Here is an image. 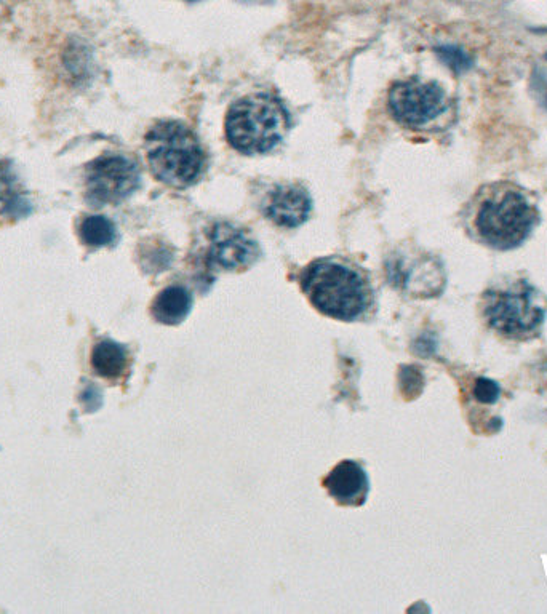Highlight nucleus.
<instances>
[{
  "label": "nucleus",
  "mask_w": 547,
  "mask_h": 614,
  "mask_svg": "<svg viewBox=\"0 0 547 614\" xmlns=\"http://www.w3.org/2000/svg\"><path fill=\"white\" fill-rule=\"evenodd\" d=\"M301 287L312 306L333 319H357L368 306L364 277L335 260L312 263L301 276Z\"/></svg>",
  "instance_id": "obj_2"
},
{
  "label": "nucleus",
  "mask_w": 547,
  "mask_h": 614,
  "mask_svg": "<svg viewBox=\"0 0 547 614\" xmlns=\"http://www.w3.org/2000/svg\"><path fill=\"white\" fill-rule=\"evenodd\" d=\"M79 232L80 239L88 247H106L116 240V226L104 216H87Z\"/></svg>",
  "instance_id": "obj_15"
},
{
  "label": "nucleus",
  "mask_w": 547,
  "mask_h": 614,
  "mask_svg": "<svg viewBox=\"0 0 547 614\" xmlns=\"http://www.w3.org/2000/svg\"><path fill=\"white\" fill-rule=\"evenodd\" d=\"M447 106V95L434 82L405 80L394 85L389 92L392 116L407 127H426L442 116Z\"/></svg>",
  "instance_id": "obj_7"
},
{
  "label": "nucleus",
  "mask_w": 547,
  "mask_h": 614,
  "mask_svg": "<svg viewBox=\"0 0 547 614\" xmlns=\"http://www.w3.org/2000/svg\"><path fill=\"white\" fill-rule=\"evenodd\" d=\"M546 106H547V93H546Z\"/></svg>",
  "instance_id": "obj_18"
},
{
  "label": "nucleus",
  "mask_w": 547,
  "mask_h": 614,
  "mask_svg": "<svg viewBox=\"0 0 547 614\" xmlns=\"http://www.w3.org/2000/svg\"><path fill=\"white\" fill-rule=\"evenodd\" d=\"M26 207L20 181L7 162H0V218H20Z\"/></svg>",
  "instance_id": "obj_13"
},
{
  "label": "nucleus",
  "mask_w": 547,
  "mask_h": 614,
  "mask_svg": "<svg viewBox=\"0 0 547 614\" xmlns=\"http://www.w3.org/2000/svg\"><path fill=\"white\" fill-rule=\"evenodd\" d=\"M140 186V170L130 157L104 154L87 165L85 191L95 207L116 205Z\"/></svg>",
  "instance_id": "obj_6"
},
{
  "label": "nucleus",
  "mask_w": 547,
  "mask_h": 614,
  "mask_svg": "<svg viewBox=\"0 0 547 614\" xmlns=\"http://www.w3.org/2000/svg\"><path fill=\"white\" fill-rule=\"evenodd\" d=\"M546 60H547V53H546Z\"/></svg>",
  "instance_id": "obj_19"
},
{
  "label": "nucleus",
  "mask_w": 547,
  "mask_h": 614,
  "mask_svg": "<svg viewBox=\"0 0 547 614\" xmlns=\"http://www.w3.org/2000/svg\"><path fill=\"white\" fill-rule=\"evenodd\" d=\"M394 284L413 296H437L445 287L442 264L432 256H420L416 260H397L389 266Z\"/></svg>",
  "instance_id": "obj_8"
},
{
  "label": "nucleus",
  "mask_w": 547,
  "mask_h": 614,
  "mask_svg": "<svg viewBox=\"0 0 547 614\" xmlns=\"http://www.w3.org/2000/svg\"><path fill=\"white\" fill-rule=\"evenodd\" d=\"M311 199L300 186H279L266 204V216L282 228H296L308 220Z\"/></svg>",
  "instance_id": "obj_11"
},
{
  "label": "nucleus",
  "mask_w": 547,
  "mask_h": 614,
  "mask_svg": "<svg viewBox=\"0 0 547 614\" xmlns=\"http://www.w3.org/2000/svg\"><path fill=\"white\" fill-rule=\"evenodd\" d=\"M436 53L442 63L447 64L448 68L456 74H461V72L469 71L472 68L471 55L464 52L463 48L455 47V45H444V47L436 48Z\"/></svg>",
  "instance_id": "obj_16"
},
{
  "label": "nucleus",
  "mask_w": 547,
  "mask_h": 614,
  "mask_svg": "<svg viewBox=\"0 0 547 614\" xmlns=\"http://www.w3.org/2000/svg\"><path fill=\"white\" fill-rule=\"evenodd\" d=\"M192 307L191 293L183 287H168L152 303V315L157 322L176 325L188 317Z\"/></svg>",
  "instance_id": "obj_12"
},
{
  "label": "nucleus",
  "mask_w": 547,
  "mask_h": 614,
  "mask_svg": "<svg viewBox=\"0 0 547 614\" xmlns=\"http://www.w3.org/2000/svg\"><path fill=\"white\" fill-rule=\"evenodd\" d=\"M210 258L228 271L247 268L258 258V247L244 231L232 224L218 223L210 232Z\"/></svg>",
  "instance_id": "obj_9"
},
{
  "label": "nucleus",
  "mask_w": 547,
  "mask_h": 614,
  "mask_svg": "<svg viewBox=\"0 0 547 614\" xmlns=\"http://www.w3.org/2000/svg\"><path fill=\"white\" fill-rule=\"evenodd\" d=\"M189 2H192V0H189Z\"/></svg>",
  "instance_id": "obj_20"
},
{
  "label": "nucleus",
  "mask_w": 547,
  "mask_h": 614,
  "mask_svg": "<svg viewBox=\"0 0 547 614\" xmlns=\"http://www.w3.org/2000/svg\"><path fill=\"white\" fill-rule=\"evenodd\" d=\"M152 175L170 188L184 189L199 181L205 152L197 136L180 122H159L144 138Z\"/></svg>",
  "instance_id": "obj_1"
},
{
  "label": "nucleus",
  "mask_w": 547,
  "mask_h": 614,
  "mask_svg": "<svg viewBox=\"0 0 547 614\" xmlns=\"http://www.w3.org/2000/svg\"><path fill=\"white\" fill-rule=\"evenodd\" d=\"M288 111L272 95H252L232 104L226 117V136L244 154H263L276 148L287 133Z\"/></svg>",
  "instance_id": "obj_3"
},
{
  "label": "nucleus",
  "mask_w": 547,
  "mask_h": 614,
  "mask_svg": "<svg viewBox=\"0 0 547 614\" xmlns=\"http://www.w3.org/2000/svg\"><path fill=\"white\" fill-rule=\"evenodd\" d=\"M324 487L343 506H362L367 499L370 482L364 467L356 461H343L328 474Z\"/></svg>",
  "instance_id": "obj_10"
},
{
  "label": "nucleus",
  "mask_w": 547,
  "mask_h": 614,
  "mask_svg": "<svg viewBox=\"0 0 547 614\" xmlns=\"http://www.w3.org/2000/svg\"><path fill=\"white\" fill-rule=\"evenodd\" d=\"M500 392V386L495 381H492V379L479 378L476 384H474V397L480 403H485V405H492V403L498 402Z\"/></svg>",
  "instance_id": "obj_17"
},
{
  "label": "nucleus",
  "mask_w": 547,
  "mask_h": 614,
  "mask_svg": "<svg viewBox=\"0 0 547 614\" xmlns=\"http://www.w3.org/2000/svg\"><path fill=\"white\" fill-rule=\"evenodd\" d=\"M536 223L535 212L520 192H504L500 199L482 204L476 228L492 247L509 250L527 239Z\"/></svg>",
  "instance_id": "obj_4"
},
{
  "label": "nucleus",
  "mask_w": 547,
  "mask_h": 614,
  "mask_svg": "<svg viewBox=\"0 0 547 614\" xmlns=\"http://www.w3.org/2000/svg\"><path fill=\"white\" fill-rule=\"evenodd\" d=\"M92 367L103 378H119L127 368V351L114 341H101L93 349Z\"/></svg>",
  "instance_id": "obj_14"
},
{
  "label": "nucleus",
  "mask_w": 547,
  "mask_h": 614,
  "mask_svg": "<svg viewBox=\"0 0 547 614\" xmlns=\"http://www.w3.org/2000/svg\"><path fill=\"white\" fill-rule=\"evenodd\" d=\"M485 317L490 327L503 335L522 336L540 327L546 317V306L535 287L520 282L506 292H488Z\"/></svg>",
  "instance_id": "obj_5"
}]
</instances>
